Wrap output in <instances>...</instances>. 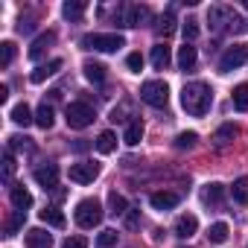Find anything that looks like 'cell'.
Segmentation results:
<instances>
[{"mask_svg": "<svg viewBox=\"0 0 248 248\" xmlns=\"http://www.w3.org/2000/svg\"><path fill=\"white\" fill-rule=\"evenodd\" d=\"M210 102H213V91H210L204 82H190V85H184V91H181V105H184L187 114L204 117V114L210 111Z\"/></svg>", "mask_w": 248, "mask_h": 248, "instance_id": "cell-1", "label": "cell"}, {"mask_svg": "<svg viewBox=\"0 0 248 248\" xmlns=\"http://www.w3.org/2000/svg\"><path fill=\"white\" fill-rule=\"evenodd\" d=\"M85 50H96V53H117L120 47H126V38L117 35V32H93L82 38Z\"/></svg>", "mask_w": 248, "mask_h": 248, "instance_id": "cell-2", "label": "cell"}, {"mask_svg": "<svg viewBox=\"0 0 248 248\" xmlns=\"http://www.w3.org/2000/svg\"><path fill=\"white\" fill-rule=\"evenodd\" d=\"M73 216H76V225H79V228L91 231V228H96V225L102 222V204H99L96 199H82V202L76 204Z\"/></svg>", "mask_w": 248, "mask_h": 248, "instance_id": "cell-3", "label": "cell"}, {"mask_svg": "<svg viewBox=\"0 0 248 248\" xmlns=\"http://www.w3.org/2000/svg\"><path fill=\"white\" fill-rule=\"evenodd\" d=\"M140 99H143L146 105H152V108H164V105L170 102V88H167V82H161V79L143 82V85H140Z\"/></svg>", "mask_w": 248, "mask_h": 248, "instance_id": "cell-4", "label": "cell"}, {"mask_svg": "<svg viewBox=\"0 0 248 248\" xmlns=\"http://www.w3.org/2000/svg\"><path fill=\"white\" fill-rule=\"evenodd\" d=\"M93 108L88 105V102H70L67 108H64V120H67V126L70 129H88L91 123H93Z\"/></svg>", "mask_w": 248, "mask_h": 248, "instance_id": "cell-5", "label": "cell"}, {"mask_svg": "<svg viewBox=\"0 0 248 248\" xmlns=\"http://www.w3.org/2000/svg\"><path fill=\"white\" fill-rule=\"evenodd\" d=\"M207 18H210V24H213L216 30H222V27H228V24H231L233 32H245V30H248V24H245L242 18H236L228 6H213V9L207 12Z\"/></svg>", "mask_w": 248, "mask_h": 248, "instance_id": "cell-6", "label": "cell"}, {"mask_svg": "<svg viewBox=\"0 0 248 248\" xmlns=\"http://www.w3.org/2000/svg\"><path fill=\"white\" fill-rule=\"evenodd\" d=\"M245 62H248V44H236V47L225 50V56L219 59V70L222 73H231V70L242 67Z\"/></svg>", "mask_w": 248, "mask_h": 248, "instance_id": "cell-7", "label": "cell"}, {"mask_svg": "<svg viewBox=\"0 0 248 248\" xmlns=\"http://www.w3.org/2000/svg\"><path fill=\"white\" fill-rule=\"evenodd\" d=\"M67 175H70V181H76V184H91V181L99 175V164H93V161H85V164H73Z\"/></svg>", "mask_w": 248, "mask_h": 248, "instance_id": "cell-8", "label": "cell"}, {"mask_svg": "<svg viewBox=\"0 0 248 248\" xmlns=\"http://www.w3.org/2000/svg\"><path fill=\"white\" fill-rule=\"evenodd\" d=\"M32 175H35V181H38L44 190H53V187L59 184V167H56V164H44V167H38Z\"/></svg>", "mask_w": 248, "mask_h": 248, "instance_id": "cell-9", "label": "cell"}, {"mask_svg": "<svg viewBox=\"0 0 248 248\" xmlns=\"http://www.w3.org/2000/svg\"><path fill=\"white\" fill-rule=\"evenodd\" d=\"M149 204H152L155 210H172V207L178 204V193L158 190V193H152V196H149Z\"/></svg>", "mask_w": 248, "mask_h": 248, "instance_id": "cell-10", "label": "cell"}, {"mask_svg": "<svg viewBox=\"0 0 248 248\" xmlns=\"http://www.w3.org/2000/svg\"><path fill=\"white\" fill-rule=\"evenodd\" d=\"M196 231H199V219H196L193 213L178 216V222H175V236H178V239H190Z\"/></svg>", "mask_w": 248, "mask_h": 248, "instance_id": "cell-11", "label": "cell"}, {"mask_svg": "<svg viewBox=\"0 0 248 248\" xmlns=\"http://www.w3.org/2000/svg\"><path fill=\"white\" fill-rule=\"evenodd\" d=\"M27 248H53V236L44 228H32L27 233Z\"/></svg>", "mask_w": 248, "mask_h": 248, "instance_id": "cell-12", "label": "cell"}, {"mask_svg": "<svg viewBox=\"0 0 248 248\" xmlns=\"http://www.w3.org/2000/svg\"><path fill=\"white\" fill-rule=\"evenodd\" d=\"M152 18V12L146 6H129L126 9V27H143Z\"/></svg>", "mask_w": 248, "mask_h": 248, "instance_id": "cell-13", "label": "cell"}, {"mask_svg": "<svg viewBox=\"0 0 248 248\" xmlns=\"http://www.w3.org/2000/svg\"><path fill=\"white\" fill-rule=\"evenodd\" d=\"M170 62H172L170 47H167V44H155V47H152V67H155V70H167Z\"/></svg>", "mask_w": 248, "mask_h": 248, "instance_id": "cell-14", "label": "cell"}, {"mask_svg": "<svg viewBox=\"0 0 248 248\" xmlns=\"http://www.w3.org/2000/svg\"><path fill=\"white\" fill-rule=\"evenodd\" d=\"M59 67H62V59H50L47 64H38V67H35V70L30 73V79H32L35 85H41V82H44L47 76H53V73H56Z\"/></svg>", "mask_w": 248, "mask_h": 248, "instance_id": "cell-15", "label": "cell"}, {"mask_svg": "<svg viewBox=\"0 0 248 248\" xmlns=\"http://www.w3.org/2000/svg\"><path fill=\"white\" fill-rule=\"evenodd\" d=\"M9 199H12V204H15L18 210L32 207V193H30L24 184H15V187H12V193H9Z\"/></svg>", "mask_w": 248, "mask_h": 248, "instance_id": "cell-16", "label": "cell"}, {"mask_svg": "<svg viewBox=\"0 0 248 248\" xmlns=\"http://www.w3.org/2000/svg\"><path fill=\"white\" fill-rule=\"evenodd\" d=\"M53 41H56V32H44V35H38V38L32 41V47H30V59L38 62V59L44 56V50H47Z\"/></svg>", "mask_w": 248, "mask_h": 248, "instance_id": "cell-17", "label": "cell"}, {"mask_svg": "<svg viewBox=\"0 0 248 248\" xmlns=\"http://www.w3.org/2000/svg\"><path fill=\"white\" fill-rule=\"evenodd\" d=\"M38 216H41V222H44V225H50V228H64V225H67L64 213H62L59 207H53V204H50V207H44Z\"/></svg>", "mask_w": 248, "mask_h": 248, "instance_id": "cell-18", "label": "cell"}, {"mask_svg": "<svg viewBox=\"0 0 248 248\" xmlns=\"http://www.w3.org/2000/svg\"><path fill=\"white\" fill-rule=\"evenodd\" d=\"M108 213H111V216H126V213H129V202L123 199L117 190L108 193Z\"/></svg>", "mask_w": 248, "mask_h": 248, "instance_id": "cell-19", "label": "cell"}, {"mask_svg": "<svg viewBox=\"0 0 248 248\" xmlns=\"http://www.w3.org/2000/svg\"><path fill=\"white\" fill-rule=\"evenodd\" d=\"M12 123L15 126H30V123H35V117H32V111H30V105L27 102H18L15 108H12Z\"/></svg>", "mask_w": 248, "mask_h": 248, "instance_id": "cell-20", "label": "cell"}, {"mask_svg": "<svg viewBox=\"0 0 248 248\" xmlns=\"http://www.w3.org/2000/svg\"><path fill=\"white\" fill-rule=\"evenodd\" d=\"M196 59H199V53H196L193 44H184V47L178 50V67H181V70H193V67H196Z\"/></svg>", "mask_w": 248, "mask_h": 248, "instance_id": "cell-21", "label": "cell"}, {"mask_svg": "<svg viewBox=\"0 0 248 248\" xmlns=\"http://www.w3.org/2000/svg\"><path fill=\"white\" fill-rule=\"evenodd\" d=\"M82 70H85V76H88V82H93V85H102L105 82V67L99 64V62H85L82 64Z\"/></svg>", "mask_w": 248, "mask_h": 248, "instance_id": "cell-22", "label": "cell"}, {"mask_svg": "<svg viewBox=\"0 0 248 248\" xmlns=\"http://www.w3.org/2000/svg\"><path fill=\"white\" fill-rule=\"evenodd\" d=\"M123 140H126L129 146H138L143 140V123L140 120H132L129 126H126V135H123Z\"/></svg>", "mask_w": 248, "mask_h": 248, "instance_id": "cell-23", "label": "cell"}, {"mask_svg": "<svg viewBox=\"0 0 248 248\" xmlns=\"http://www.w3.org/2000/svg\"><path fill=\"white\" fill-rule=\"evenodd\" d=\"M85 9H88L85 0H70V3H64V6H62V15H64L67 21H79V18L85 15Z\"/></svg>", "mask_w": 248, "mask_h": 248, "instance_id": "cell-24", "label": "cell"}, {"mask_svg": "<svg viewBox=\"0 0 248 248\" xmlns=\"http://www.w3.org/2000/svg\"><path fill=\"white\" fill-rule=\"evenodd\" d=\"M222 196H225V187L222 184H207L204 190H202V199H204V204H219L222 202Z\"/></svg>", "mask_w": 248, "mask_h": 248, "instance_id": "cell-25", "label": "cell"}, {"mask_svg": "<svg viewBox=\"0 0 248 248\" xmlns=\"http://www.w3.org/2000/svg\"><path fill=\"white\" fill-rule=\"evenodd\" d=\"M233 138H236V126H231V123H225V126H219V129H216V135H213L216 146H228V143H231Z\"/></svg>", "mask_w": 248, "mask_h": 248, "instance_id": "cell-26", "label": "cell"}, {"mask_svg": "<svg viewBox=\"0 0 248 248\" xmlns=\"http://www.w3.org/2000/svg\"><path fill=\"white\" fill-rule=\"evenodd\" d=\"M96 149H99L102 155H111V152L117 149V138H114V132H102V135L96 138Z\"/></svg>", "mask_w": 248, "mask_h": 248, "instance_id": "cell-27", "label": "cell"}, {"mask_svg": "<svg viewBox=\"0 0 248 248\" xmlns=\"http://www.w3.org/2000/svg\"><path fill=\"white\" fill-rule=\"evenodd\" d=\"M233 108L236 111H248V82L233 88Z\"/></svg>", "mask_w": 248, "mask_h": 248, "instance_id": "cell-28", "label": "cell"}, {"mask_svg": "<svg viewBox=\"0 0 248 248\" xmlns=\"http://www.w3.org/2000/svg\"><path fill=\"white\" fill-rule=\"evenodd\" d=\"M35 123H38V126L41 129H53V123H56V117H53V108L44 102L38 111H35Z\"/></svg>", "mask_w": 248, "mask_h": 248, "instance_id": "cell-29", "label": "cell"}, {"mask_svg": "<svg viewBox=\"0 0 248 248\" xmlns=\"http://www.w3.org/2000/svg\"><path fill=\"white\" fill-rule=\"evenodd\" d=\"M233 202L248 204V175H242V178L233 181Z\"/></svg>", "mask_w": 248, "mask_h": 248, "instance_id": "cell-30", "label": "cell"}, {"mask_svg": "<svg viewBox=\"0 0 248 248\" xmlns=\"http://www.w3.org/2000/svg\"><path fill=\"white\" fill-rule=\"evenodd\" d=\"M24 219H27V210H15V213L6 219V236H15V233H18V228L24 225Z\"/></svg>", "mask_w": 248, "mask_h": 248, "instance_id": "cell-31", "label": "cell"}, {"mask_svg": "<svg viewBox=\"0 0 248 248\" xmlns=\"http://www.w3.org/2000/svg\"><path fill=\"white\" fill-rule=\"evenodd\" d=\"M228 233H231V231H228V225H225V222H216V225H210V231H207V239L219 245V242H225V239H228Z\"/></svg>", "mask_w": 248, "mask_h": 248, "instance_id": "cell-32", "label": "cell"}, {"mask_svg": "<svg viewBox=\"0 0 248 248\" xmlns=\"http://www.w3.org/2000/svg\"><path fill=\"white\" fill-rule=\"evenodd\" d=\"M181 30H184V44H193V41L199 38V21H196V18H187Z\"/></svg>", "mask_w": 248, "mask_h": 248, "instance_id": "cell-33", "label": "cell"}, {"mask_svg": "<svg viewBox=\"0 0 248 248\" xmlns=\"http://www.w3.org/2000/svg\"><path fill=\"white\" fill-rule=\"evenodd\" d=\"M12 59H15V44L12 41H3V44H0V67H9Z\"/></svg>", "mask_w": 248, "mask_h": 248, "instance_id": "cell-34", "label": "cell"}, {"mask_svg": "<svg viewBox=\"0 0 248 248\" xmlns=\"http://www.w3.org/2000/svg\"><path fill=\"white\" fill-rule=\"evenodd\" d=\"M196 140H199V135H196V132H181V135L175 138V149H193V146H196Z\"/></svg>", "mask_w": 248, "mask_h": 248, "instance_id": "cell-35", "label": "cell"}, {"mask_svg": "<svg viewBox=\"0 0 248 248\" xmlns=\"http://www.w3.org/2000/svg\"><path fill=\"white\" fill-rule=\"evenodd\" d=\"M158 32H161V35H172V32H175V15H172V12H164V18H161V24H158Z\"/></svg>", "mask_w": 248, "mask_h": 248, "instance_id": "cell-36", "label": "cell"}, {"mask_svg": "<svg viewBox=\"0 0 248 248\" xmlns=\"http://www.w3.org/2000/svg\"><path fill=\"white\" fill-rule=\"evenodd\" d=\"M96 245H99V248H111V245H117V231H111V228L102 231V233L96 236Z\"/></svg>", "mask_w": 248, "mask_h": 248, "instance_id": "cell-37", "label": "cell"}, {"mask_svg": "<svg viewBox=\"0 0 248 248\" xmlns=\"http://www.w3.org/2000/svg\"><path fill=\"white\" fill-rule=\"evenodd\" d=\"M12 175H15V155L6 152V155H3V178L12 181Z\"/></svg>", "mask_w": 248, "mask_h": 248, "instance_id": "cell-38", "label": "cell"}, {"mask_svg": "<svg viewBox=\"0 0 248 248\" xmlns=\"http://www.w3.org/2000/svg\"><path fill=\"white\" fill-rule=\"evenodd\" d=\"M126 64H129V70H132V73H140V70H143V56H140V53H129Z\"/></svg>", "mask_w": 248, "mask_h": 248, "instance_id": "cell-39", "label": "cell"}, {"mask_svg": "<svg viewBox=\"0 0 248 248\" xmlns=\"http://www.w3.org/2000/svg\"><path fill=\"white\" fill-rule=\"evenodd\" d=\"M62 248H88V239L85 236H67Z\"/></svg>", "mask_w": 248, "mask_h": 248, "instance_id": "cell-40", "label": "cell"}, {"mask_svg": "<svg viewBox=\"0 0 248 248\" xmlns=\"http://www.w3.org/2000/svg\"><path fill=\"white\" fill-rule=\"evenodd\" d=\"M138 222H140V213H138V210H132V213H126V225H129V228H135Z\"/></svg>", "mask_w": 248, "mask_h": 248, "instance_id": "cell-41", "label": "cell"}, {"mask_svg": "<svg viewBox=\"0 0 248 248\" xmlns=\"http://www.w3.org/2000/svg\"><path fill=\"white\" fill-rule=\"evenodd\" d=\"M9 99V88L6 85H0V102H6Z\"/></svg>", "mask_w": 248, "mask_h": 248, "instance_id": "cell-42", "label": "cell"}, {"mask_svg": "<svg viewBox=\"0 0 248 248\" xmlns=\"http://www.w3.org/2000/svg\"><path fill=\"white\" fill-rule=\"evenodd\" d=\"M245 9H248V0H245Z\"/></svg>", "mask_w": 248, "mask_h": 248, "instance_id": "cell-43", "label": "cell"}, {"mask_svg": "<svg viewBox=\"0 0 248 248\" xmlns=\"http://www.w3.org/2000/svg\"><path fill=\"white\" fill-rule=\"evenodd\" d=\"M181 248H184V245H181Z\"/></svg>", "mask_w": 248, "mask_h": 248, "instance_id": "cell-44", "label": "cell"}]
</instances>
